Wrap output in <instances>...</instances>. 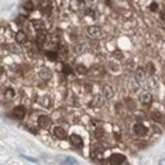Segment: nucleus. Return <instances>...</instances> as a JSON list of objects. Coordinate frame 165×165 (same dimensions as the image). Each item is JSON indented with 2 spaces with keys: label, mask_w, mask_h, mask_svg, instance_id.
I'll return each mask as SVG.
<instances>
[{
  "label": "nucleus",
  "mask_w": 165,
  "mask_h": 165,
  "mask_svg": "<svg viewBox=\"0 0 165 165\" xmlns=\"http://www.w3.org/2000/svg\"><path fill=\"white\" fill-rule=\"evenodd\" d=\"M107 162H109V164H116V165L125 164V162H127V157L123 155V154H113V155H110V157H109Z\"/></svg>",
  "instance_id": "nucleus-1"
},
{
  "label": "nucleus",
  "mask_w": 165,
  "mask_h": 165,
  "mask_svg": "<svg viewBox=\"0 0 165 165\" xmlns=\"http://www.w3.org/2000/svg\"><path fill=\"white\" fill-rule=\"evenodd\" d=\"M105 96L103 95H95L92 99H91V102H89V106L91 107H102L103 105H105Z\"/></svg>",
  "instance_id": "nucleus-2"
},
{
  "label": "nucleus",
  "mask_w": 165,
  "mask_h": 165,
  "mask_svg": "<svg viewBox=\"0 0 165 165\" xmlns=\"http://www.w3.org/2000/svg\"><path fill=\"white\" fill-rule=\"evenodd\" d=\"M132 131H134V134L138 135V136H144V135H147V127H144L142 123L135 124Z\"/></svg>",
  "instance_id": "nucleus-3"
},
{
  "label": "nucleus",
  "mask_w": 165,
  "mask_h": 165,
  "mask_svg": "<svg viewBox=\"0 0 165 165\" xmlns=\"http://www.w3.org/2000/svg\"><path fill=\"white\" fill-rule=\"evenodd\" d=\"M25 109L22 107V106H17V107L12 109V112H11V116L17 120H24L25 117Z\"/></svg>",
  "instance_id": "nucleus-4"
},
{
  "label": "nucleus",
  "mask_w": 165,
  "mask_h": 165,
  "mask_svg": "<svg viewBox=\"0 0 165 165\" xmlns=\"http://www.w3.org/2000/svg\"><path fill=\"white\" fill-rule=\"evenodd\" d=\"M37 123H39V127H41V128H44V129L51 127V119L48 116H44V114H41L40 117H39Z\"/></svg>",
  "instance_id": "nucleus-5"
},
{
  "label": "nucleus",
  "mask_w": 165,
  "mask_h": 165,
  "mask_svg": "<svg viewBox=\"0 0 165 165\" xmlns=\"http://www.w3.org/2000/svg\"><path fill=\"white\" fill-rule=\"evenodd\" d=\"M69 140H70V144L74 146L76 149H81L84 142H82V138H80L78 135H70L69 136Z\"/></svg>",
  "instance_id": "nucleus-6"
},
{
  "label": "nucleus",
  "mask_w": 165,
  "mask_h": 165,
  "mask_svg": "<svg viewBox=\"0 0 165 165\" xmlns=\"http://www.w3.org/2000/svg\"><path fill=\"white\" fill-rule=\"evenodd\" d=\"M151 101H153V98H151V94L147 92V91H143V92H140L139 95V102L142 103V105H150L151 103Z\"/></svg>",
  "instance_id": "nucleus-7"
},
{
  "label": "nucleus",
  "mask_w": 165,
  "mask_h": 165,
  "mask_svg": "<svg viewBox=\"0 0 165 165\" xmlns=\"http://www.w3.org/2000/svg\"><path fill=\"white\" fill-rule=\"evenodd\" d=\"M134 74H135V81L138 82H142L144 80V76H146V70L142 69V67H136L134 70Z\"/></svg>",
  "instance_id": "nucleus-8"
},
{
  "label": "nucleus",
  "mask_w": 165,
  "mask_h": 165,
  "mask_svg": "<svg viewBox=\"0 0 165 165\" xmlns=\"http://www.w3.org/2000/svg\"><path fill=\"white\" fill-rule=\"evenodd\" d=\"M87 33L91 37H99L101 35H102V29L99 28V26H95V25H92V26H88V29H87Z\"/></svg>",
  "instance_id": "nucleus-9"
},
{
  "label": "nucleus",
  "mask_w": 165,
  "mask_h": 165,
  "mask_svg": "<svg viewBox=\"0 0 165 165\" xmlns=\"http://www.w3.org/2000/svg\"><path fill=\"white\" fill-rule=\"evenodd\" d=\"M102 153H103L102 146H99V144H95V146H94L92 144V147H91V157H92V158H101Z\"/></svg>",
  "instance_id": "nucleus-10"
},
{
  "label": "nucleus",
  "mask_w": 165,
  "mask_h": 165,
  "mask_svg": "<svg viewBox=\"0 0 165 165\" xmlns=\"http://www.w3.org/2000/svg\"><path fill=\"white\" fill-rule=\"evenodd\" d=\"M39 77L41 78V80H50V78L52 77V73L50 69H47V67H41L40 70H39Z\"/></svg>",
  "instance_id": "nucleus-11"
},
{
  "label": "nucleus",
  "mask_w": 165,
  "mask_h": 165,
  "mask_svg": "<svg viewBox=\"0 0 165 165\" xmlns=\"http://www.w3.org/2000/svg\"><path fill=\"white\" fill-rule=\"evenodd\" d=\"M54 135L57 136L58 139H61V140H63V139H66V138H67L66 131L62 128V127H55V128H54Z\"/></svg>",
  "instance_id": "nucleus-12"
},
{
  "label": "nucleus",
  "mask_w": 165,
  "mask_h": 165,
  "mask_svg": "<svg viewBox=\"0 0 165 165\" xmlns=\"http://www.w3.org/2000/svg\"><path fill=\"white\" fill-rule=\"evenodd\" d=\"M102 95L105 96L106 99H112L114 96V89L113 87H110V85H105L102 88Z\"/></svg>",
  "instance_id": "nucleus-13"
},
{
  "label": "nucleus",
  "mask_w": 165,
  "mask_h": 165,
  "mask_svg": "<svg viewBox=\"0 0 165 165\" xmlns=\"http://www.w3.org/2000/svg\"><path fill=\"white\" fill-rule=\"evenodd\" d=\"M46 41H47V33L44 31H40L36 35V43L39 46H43V44H46Z\"/></svg>",
  "instance_id": "nucleus-14"
},
{
  "label": "nucleus",
  "mask_w": 165,
  "mask_h": 165,
  "mask_svg": "<svg viewBox=\"0 0 165 165\" xmlns=\"http://www.w3.org/2000/svg\"><path fill=\"white\" fill-rule=\"evenodd\" d=\"M39 4H40L39 0H28V1L25 3V8L28 11H33Z\"/></svg>",
  "instance_id": "nucleus-15"
},
{
  "label": "nucleus",
  "mask_w": 165,
  "mask_h": 165,
  "mask_svg": "<svg viewBox=\"0 0 165 165\" xmlns=\"http://www.w3.org/2000/svg\"><path fill=\"white\" fill-rule=\"evenodd\" d=\"M40 6H41V8H43L44 12H51V8H52L51 0H41Z\"/></svg>",
  "instance_id": "nucleus-16"
},
{
  "label": "nucleus",
  "mask_w": 165,
  "mask_h": 165,
  "mask_svg": "<svg viewBox=\"0 0 165 165\" xmlns=\"http://www.w3.org/2000/svg\"><path fill=\"white\" fill-rule=\"evenodd\" d=\"M15 40L18 41V43H25L26 41V33L25 32H17V35H15Z\"/></svg>",
  "instance_id": "nucleus-17"
},
{
  "label": "nucleus",
  "mask_w": 165,
  "mask_h": 165,
  "mask_svg": "<svg viewBox=\"0 0 165 165\" xmlns=\"http://www.w3.org/2000/svg\"><path fill=\"white\" fill-rule=\"evenodd\" d=\"M144 70H146V74H147V76H153V74H154V72H155L154 65H153L151 62H149V63L146 65V69H144Z\"/></svg>",
  "instance_id": "nucleus-18"
},
{
  "label": "nucleus",
  "mask_w": 165,
  "mask_h": 165,
  "mask_svg": "<svg viewBox=\"0 0 165 165\" xmlns=\"http://www.w3.org/2000/svg\"><path fill=\"white\" fill-rule=\"evenodd\" d=\"M32 25H33V28L36 29L37 32H40V31H43L44 29V24L41 22V21H32Z\"/></svg>",
  "instance_id": "nucleus-19"
},
{
  "label": "nucleus",
  "mask_w": 165,
  "mask_h": 165,
  "mask_svg": "<svg viewBox=\"0 0 165 165\" xmlns=\"http://www.w3.org/2000/svg\"><path fill=\"white\" fill-rule=\"evenodd\" d=\"M151 119H153V121H155V123H161V121H162V114H161L160 112H153V113H151Z\"/></svg>",
  "instance_id": "nucleus-20"
},
{
  "label": "nucleus",
  "mask_w": 165,
  "mask_h": 165,
  "mask_svg": "<svg viewBox=\"0 0 165 165\" xmlns=\"http://www.w3.org/2000/svg\"><path fill=\"white\" fill-rule=\"evenodd\" d=\"M47 58L50 59V61H52V62H55V61H58V52H55V51H47Z\"/></svg>",
  "instance_id": "nucleus-21"
},
{
  "label": "nucleus",
  "mask_w": 165,
  "mask_h": 165,
  "mask_svg": "<svg viewBox=\"0 0 165 165\" xmlns=\"http://www.w3.org/2000/svg\"><path fill=\"white\" fill-rule=\"evenodd\" d=\"M76 72L78 73V74H87L88 73V69H87V66H84V65H77L76 66Z\"/></svg>",
  "instance_id": "nucleus-22"
},
{
  "label": "nucleus",
  "mask_w": 165,
  "mask_h": 165,
  "mask_svg": "<svg viewBox=\"0 0 165 165\" xmlns=\"http://www.w3.org/2000/svg\"><path fill=\"white\" fill-rule=\"evenodd\" d=\"M84 52V46L82 44H77V46L73 47V54H76V55H80Z\"/></svg>",
  "instance_id": "nucleus-23"
},
{
  "label": "nucleus",
  "mask_w": 165,
  "mask_h": 165,
  "mask_svg": "<svg viewBox=\"0 0 165 165\" xmlns=\"http://www.w3.org/2000/svg\"><path fill=\"white\" fill-rule=\"evenodd\" d=\"M41 105L44 106V107H50L51 106V99H50V96H44V98L41 99Z\"/></svg>",
  "instance_id": "nucleus-24"
},
{
  "label": "nucleus",
  "mask_w": 165,
  "mask_h": 165,
  "mask_svg": "<svg viewBox=\"0 0 165 165\" xmlns=\"http://www.w3.org/2000/svg\"><path fill=\"white\" fill-rule=\"evenodd\" d=\"M84 12H85V15L91 17V18H96V12H95V10H94V8H85V10H84Z\"/></svg>",
  "instance_id": "nucleus-25"
},
{
  "label": "nucleus",
  "mask_w": 165,
  "mask_h": 165,
  "mask_svg": "<svg viewBox=\"0 0 165 165\" xmlns=\"http://www.w3.org/2000/svg\"><path fill=\"white\" fill-rule=\"evenodd\" d=\"M14 89H12V88H7V89H6L4 91V95H6V98L7 99H11L12 98V96H14Z\"/></svg>",
  "instance_id": "nucleus-26"
},
{
  "label": "nucleus",
  "mask_w": 165,
  "mask_h": 165,
  "mask_svg": "<svg viewBox=\"0 0 165 165\" xmlns=\"http://www.w3.org/2000/svg\"><path fill=\"white\" fill-rule=\"evenodd\" d=\"M62 72L65 73V74H70V73H72V66L67 65V63H65V65L62 66Z\"/></svg>",
  "instance_id": "nucleus-27"
},
{
  "label": "nucleus",
  "mask_w": 165,
  "mask_h": 165,
  "mask_svg": "<svg viewBox=\"0 0 165 165\" xmlns=\"http://www.w3.org/2000/svg\"><path fill=\"white\" fill-rule=\"evenodd\" d=\"M125 105H127L128 109H131V110H134V109H135V102L132 101V99L127 98V99H125Z\"/></svg>",
  "instance_id": "nucleus-28"
},
{
  "label": "nucleus",
  "mask_w": 165,
  "mask_h": 165,
  "mask_svg": "<svg viewBox=\"0 0 165 165\" xmlns=\"http://www.w3.org/2000/svg\"><path fill=\"white\" fill-rule=\"evenodd\" d=\"M8 48H10L11 52H21V47L17 46V44H10V46H8Z\"/></svg>",
  "instance_id": "nucleus-29"
},
{
  "label": "nucleus",
  "mask_w": 165,
  "mask_h": 165,
  "mask_svg": "<svg viewBox=\"0 0 165 165\" xmlns=\"http://www.w3.org/2000/svg\"><path fill=\"white\" fill-rule=\"evenodd\" d=\"M59 48L62 50V54H63V55H67V46H66V43L61 41V44H59Z\"/></svg>",
  "instance_id": "nucleus-30"
},
{
  "label": "nucleus",
  "mask_w": 165,
  "mask_h": 165,
  "mask_svg": "<svg viewBox=\"0 0 165 165\" xmlns=\"http://www.w3.org/2000/svg\"><path fill=\"white\" fill-rule=\"evenodd\" d=\"M136 120H138V121H144V120H146V114H144L143 112H138V113H136Z\"/></svg>",
  "instance_id": "nucleus-31"
},
{
  "label": "nucleus",
  "mask_w": 165,
  "mask_h": 165,
  "mask_svg": "<svg viewBox=\"0 0 165 165\" xmlns=\"http://www.w3.org/2000/svg\"><path fill=\"white\" fill-rule=\"evenodd\" d=\"M113 57H116L117 59H123V52H121V51H114L113 52Z\"/></svg>",
  "instance_id": "nucleus-32"
},
{
  "label": "nucleus",
  "mask_w": 165,
  "mask_h": 165,
  "mask_svg": "<svg viewBox=\"0 0 165 165\" xmlns=\"http://www.w3.org/2000/svg\"><path fill=\"white\" fill-rule=\"evenodd\" d=\"M150 10H151V11H157V10H158V4H157L155 1H153V3L150 4Z\"/></svg>",
  "instance_id": "nucleus-33"
},
{
  "label": "nucleus",
  "mask_w": 165,
  "mask_h": 165,
  "mask_svg": "<svg viewBox=\"0 0 165 165\" xmlns=\"http://www.w3.org/2000/svg\"><path fill=\"white\" fill-rule=\"evenodd\" d=\"M74 1H76V3H77L78 6H82V4H84V1H85V0H74Z\"/></svg>",
  "instance_id": "nucleus-34"
},
{
  "label": "nucleus",
  "mask_w": 165,
  "mask_h": 165,
  "mask_svg": "<svg viewBox=\"0 0 165 165\" xmlns=\"http://www.w3.org/2000/svg\"><path fill=\"white\" fill-rule=\"evenodd\" d=\"M158 164H165V160H160L158 161Z\"/></svg>",
  "instance_id": "nucleus-35"
}]
</instances>
